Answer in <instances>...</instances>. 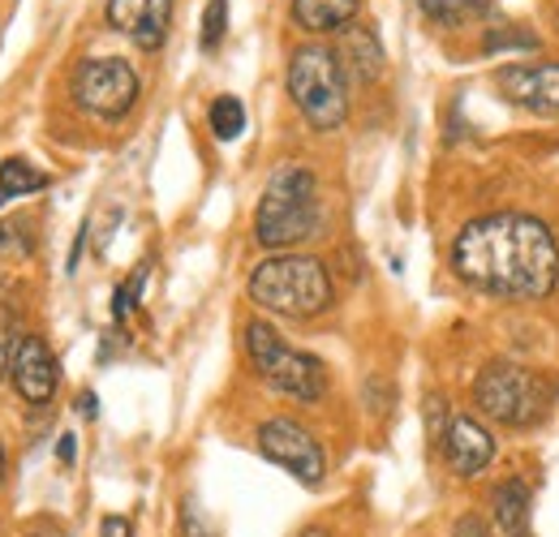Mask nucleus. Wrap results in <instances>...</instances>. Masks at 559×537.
I'll use <instances>...</instances> for the list:
<instances>
[{
    "label": "nucleus",
    "instance_id": "obj_1",
    "mask_svg": "<svg viewBox=\"0 0 559 537\" xmlns=\"http://www.w3.org/2000/svg\"><path fill=\"white\" fill-rule=\"evenodd\" d=\"M456 275L499 301H543L559 284V246L551 228L534 215H487L474 219L452 246Z\"/></svg>",
    "mask_w": 559,
    "mask_h": 537
},
{
    "label": "nucleus",
    "instance_id": "obj_2",
    "mask_svg": "<svg viewBox=\"0 0 559 537\" xmlns=\"http://www.w3.org/2000/svg\"><path fill=\"white\" fill-rule=\"evenodd\" d=\"M319 177L306 164H284L272 172L263 202L254 211V237L267 250H293L319 232Z\"/></svg>",
    "mask_w": 559,
    "mask_h": 537
},
{
    "label": "nucleus",
    "instance_id": "obj_3",
    "mask_svg": "<svg viewBox=\"0 0 559 537\" xmlns=\"http://www.w3.org/2000/svg\"><path fill=\"white\" fill-rule=\"evenodd\" d=\"M246 293L280 319H314L332 306V275L310 254H276L250 271Z\"/></svg>",
    "mask_w": 559,
    "mask_h": 537
},
{
    "label": "nucleus",
    "instance_id": "obj_4",
    "mask_svg": "<svg viewBox=\"0 0 559 537\" xmlns=\"http://www.w3.org/2000/svg\"><path fill=\"white\" fill-rule=\"evenodd\" d=\"M559 396V383L543 370L516 366V361H487L474 379V404L499 426H538Z\"/></svg>",
    "mask_w": 559,
    "mask_h": 537
},
{
    "label": "nucleus",
    "instance_id": "obj_5",
    "mask_svg": "<svg viewBox=\"0 0 559 537\" xmlns=\"http://www.w3.org/2000/svg\"><path fill=\"white\" fill-rule=\"evenodd\" d=\"M288 95L310 121V130L332 134L349 117V77L341 69V57L323 44H306L288 61Z\"/></svg>",
    "mask_w": 559,
    "mask_h": 537
},
{
    "label": "nucleus",
    "instance_id": "obj_6",
    "mask_svg": "<svg viewBox=\"0 0 559 537\" xmlns=\"http://www.w3.org/2000/svg\"><path fill=\"white\" fill-rule=\"evenodd\" d=\"M246 353H250L254 374L267 387H276L280 396L301 404L323 401V392H328L323 361L310 357V353H301V348H293L272 323H246Z\"/></svg>",
    "mask_w": 559,
    "mask_h": 537
},
{
    "label": "nucleus",
    "instance_id": "obj_7",
    "mask_svg": "<svg viewBox=\"0 0 559 537\" xmlns=\"http://www.w3.org/2000/svg\"><path fill=\"white\" fill-rule=\"evenodd\" d=\"M73 99L99 121H121L139 104V73L117 57H95L73 69Z\"/></svg>",
    "mask_w": 559,
    "mask_h": 537
},
{
    "label": "nucleus",
    "instance_id": "obj_8",
    "mask_svg": "<svg viewBox=\"0 0 559 537\" xmlns=\"http://www.w3.org/2000/svg\"><path fill=\"white\" fill-rule=\"evenodd\" d=\"M259 452L284 473H293L301 486H319L328 477V456L319 439L293 417H272L259 426Z\"/></svg>",
    "mask_w": 559,
    "mask_h": 537
},
{
    "label": "nucleus",
    "instance_id": "obj_9",
    "mask_svg": "<svg viewBox=\"0 0 559 537\" xmlns=\"http://www.w3.org/2000/svg\"><path fill=\"white\" fill-rule=\"evenodd\" d=\"M495 86L508 104L525 112L559 117V61H525V65H503L495 73Z\"/></svg>",
    "mask_w": 559,
    "mask_h": 537
},
{
    "label": "nucleus",
    "instance_id": "obj_10",
    "mask_svg": "<svg viewBox=\"0 0 559 537\" xmlns=\"http://www.w3.org/2000/svg\"><path fill=\"white\" fill-rule=\"evenodd\" d=\"M9 379H13L17 396L26 404H48L57 396V387H61V366H57V357H52V348L44 339L26 336L22 348H17V357H13Z\"/></svg>",
    "mask_w": 559,
    "mask_h": 537
},
{
    "label": "nucleus",
    "instance_id": "obj_11",
    "mask_svg": "<svg viewBox=\"0 0 559 537\" xmlns=\"http://www.w3.org/2000/svg\"><path fill=\"white\" fill-rule=\"evenodd\" d=\"M173 0H108V26L130 35L139 48L155 52L168 39Z\"/></svg>",
    "mask_w": 559,
    "mask_h": 537
},
{
    "label": "nucleus",
    "instance_id": "obj_12",
    "mask_svg": "<svg viewBox=\"0 0 559 537\" xmlns=\"http://www.w3.org/2000/svg\"><path fill=\"white\" fill-rule=\"evenodd\" d=\"M443 461L456 477H478L495 461V439L483 430V421L452 417V426L443 434Z\"/></svg>",
    "mask_w": 559,
    "mask_h": 537
},
{
    "label": "nucleus",
    "instance_id": "obj_13",
    "mask_svg": "<svg viewBox=\"0 0 559 537\" xmlns=\"http://www.w3.org/2000/svg\"><path fill=\"white\" fill-rule=\"evenodd\" d=\"M530 512H534V494L521 477H508L490 490V521L499 537H530Z\"/></svg>",
    "mask_w": 559,
    "mask_h": 537
},
{
    "label": "nucleus",
    "instance_id": "obj_14",
    "mask_svg": "<svg viewBox=\"0 0 559 537\" xmlns=\"http://www.w3.org/2000/svg\"><path fill=\"white\" fill-rule=\"evenodd\" d=\"M336 57H341L345 77L357 82V86H361V82H374V77L383 73V48H379V39H374L370 26H349Z\"/></svg>",
    "mask_w": 559,
    "mask_h": 537
},
{
    "label": "nucleus",
    "instance_id": "obj_15",
    "mask_svg": "<svg viewBox=\"0 0 559 537\" xmlns=\"http://www.w3.org/2000/svg\"><path fill=\"white\" fill-rule=\"evenodd\" d=\"M357 17V0H293V22L306 35H336L349 31Z\"/></svg>",
    "mask_w": 559,
    "mask_h": 537
},
{
    "label": "nucleus",
    "instance_id": "obj_16",
    "mask_svg": "<svg viewBox=\"0 0 559 537\" xmlns=\"http://www.w3.org/2000/svg\"><path fill=\"white\" fill-rule=\"evenodd\" d=\"M39 190H48V172H39L31 159L13 155V159L0 164V206L13 199H26V194H39Z\"/></svg>",
    "mask_w": 559,
    "mask_h": 537
},
{
    "label": "nucleus",
    "instance_id": "obj_17",
    "mask_svg": "<svg viewBox=\"0 0 559 537\" xmlns=\"http://www.w3.org/2000/svg\"><path fill=\"white\" fill-rule=\"evenodd\" d=\"M418 4L426 13V22H435L443 31H461V26L478 22V17H487L490 9V0H418Z\"/></svg>",
    "mask_w": 559,
    "mask_h": 537
},
{
    "label": "nucleus",
    "instance_id": "obj_18",
    "mask_svg": "<svg viewBox=\"0 0 559 537\" xmlns=\"http://www.w3.org/2000/svg\"><path fill=\"white\" fill-rule=\"evenodd\" d=\"M538 48V35L534 31H525L521 22H495L487 31V39H483V52H534Z\"/></svg>",
    "mask_w": 559,
    "mask_h": 537
},
{
    "label": "nucleus",
    "instance_id": "obj_19",
    "mask_svg": "<svg viewBox=\"0 0 559 537\" xmlns=\"http://www.w3.org/2000/svg\"><path fill=\"white\" fill-rule=\"evenodd\" d=\"M207 117H211V134L219 138V142H233V138H241V130H246V108L233 95H219L211 104Z\"/></svg>",
    "mask_w": 559,
    "mask_h": 537
},
{
    "label": "nucleus",
    "instance_id": "obj_20",
    "mask_svg": "<svg viewBox=\"0 0 559 537\" xmlns=\"http://www.w3.org/2000/svg\"><path fill=\"white\" fill-rule=\"evenodd\" d=\"M224 35H228V0H207V9H203V35H199L203 52H215L224 44Z\"/></svg>",
    "mask_w": 559,
    "mask_h": 537
},
{
    "label": "nucleus",
    "instance_id": "obj_21",
    "mask_svg": "<svg viewBox=\"0 0 559 537\" xmlns=\"http://www.w3.org/2000/svg\"><path fill=\"white\" fill-rule=\"evenodd\" d=\"M146 271H151V263H142V267L134 271L117 293H112V319H117V323H126V314L139 306V293H142V284H146Z\"/></svg>",
    "mask_w": 559,
    "mask_h": 537
},
{
    "label": "nucleus",
    "instance_id": "obj_22",
    "mask_svg": "<svg viewBox=\"0 0 559 537\" xmlns=\"http://www.w3.org/2000/svg\"><path fill=\"white\" fill-rule=\"evenodd\" d=\"M22 332H17V319L13 314H4L0 310V379L13 370V357H17V348H22Z\"/></svg>",
    "mask_w": 559,
    "mask_h": 537
},
{
    "label": "nucleus",
    "instance_id": "obj_23",
    "mask_svg": "<svg viewBox=\"0 0 559 537\" xmlns=\"http://www.w3.org/2000/svg\"><path fill=\"white\" fill-rule=\"evenodd\" d=\"M181 537H215L207 529V521H203V512H199L194 503L181 508Z\"/></svg>",
    "mask_w": 559,
    "mask_h": 537
},
{
    "label": "nucleus",
    "instance_id": "obj_24",
    "mask_svg": "<svg viewBox=\"0 0 559 537\" xmlns=\"http://www.w3.org/2000/svg\"><path fill=\"white\" fill-rule=\"evenodd\" d=\"M452 537H499V534H495V525H487L483 516H474V512H469V516H461V521H456Z\"/></svg>",
    "mask_w": 559,
    "mask_h": 537
},
{
    "label": "nucleus",
    "instance_id": "obj_25",
    "mask_svg": "<svg viewBox=\"0 0 559 537\" xmlns=\"http://www.w3.org/2000/svg\"><path fill=\"white\" fill-rule=\"evenodd\" d=\"M0 246H17V254H26L31 250L26 224H0Z\"/></svg>",
    "mask_w": 559,
    "mask_h": 537
},
{
    "label": "nucleus",
    "instance_id": "obj_26",
    "mask_svg": "<svg viewBox=\"0 0 559 537\" xmlns=\"http://www.w3.org/2000/svg\"><path fill=\"white\" fill-rule=\"evenodd\" d=\"M99 537H134V525H130V516H108Z\"/></svg>",
    "mask_w": 559,
    "mask_h": 537
},
{
    "label": "nucleus",
    "instance_id": "obj_27",
    "mask_svg": "<svg viewBox=\"0 0 559 537\" xmlns=\"http://www.w3.org/2000/svg\"><path fill=\"white\" fill-rule=\"evenodd\" d=\"M78 413H82L86 421H95V417H99V396H95V392H82V396H78Z\"/></svg>",
    "mask_w": 559,
    "mask_h": 537
},
{
    "label": "nucleus",
    "instance_id": "obj_28",
    "mask_svg": "<svg viewBox=\"0 0 559 537\" xmlns=\"http://www.w3.org/2000/svg\"><path fill=\"white\" fill-rule=\"evenodd\" d=\"M86 228L91 224H82V232L73 237V250H70V271H78V263H82V246H86Z\"/></svg>",
    "mask_w": 559,
    "mask_h": 537
},
{
    "label": "nucleus",
    "instance_id": "obj_29",
    "mask_svg": "<svg viewBox=\"0 0 559 537\" xmlns=\"http://www.w3.org/2000/svg\"><path fill=\"white\" fill-rule=\"evenodd\" d=\"M57 456H61V465H73V434H66V439L57 443Z\"/></svg>",
    "mask_w": 559,
    "mask_h": 537
},
{
    "label": "nucleus",
    "instance_id": "obj_30",
    "mask_svg": "<svg viewBox=\"0 0 559 537\" xmlns=\"http://www.w3.org/2000/svg\"><path fill=\"white\" fill-rule=\"evenodd\" d=\"M297 537H332V534H328V529H301Z\"/></svg>",
    "mask_w": 559,
    "mask_h": 537
},
{
    "label": "nucleus",
    "instance_id": "obj_31",
    "mask_svg": "<svg viewBox=\"0 0 559 537\" xmlns=\"http://www.w3.org/2000/svg\"><path fill=\"white\" fill-rule=\"evenodd\" d=\"M551 17H556V35H559V0L551 4Z\"/></svg>",
    "mask_w": 559,
    "mask_h": 537
},
{
    "label": "nucleus",
    "instance_id": "obj_32",
    "mask_svg": "<svg viewBox=\"0 0 559 537\" xmlns=\"http://www.w3.org/2000/svg\"><path fill=\"white\" fill-rule=\"evenodd\" d=\"M0 486H4V452H0Z\"/></svg>",
    "mask_w": 559,
    "mask_h": 537
}]
</instances>
